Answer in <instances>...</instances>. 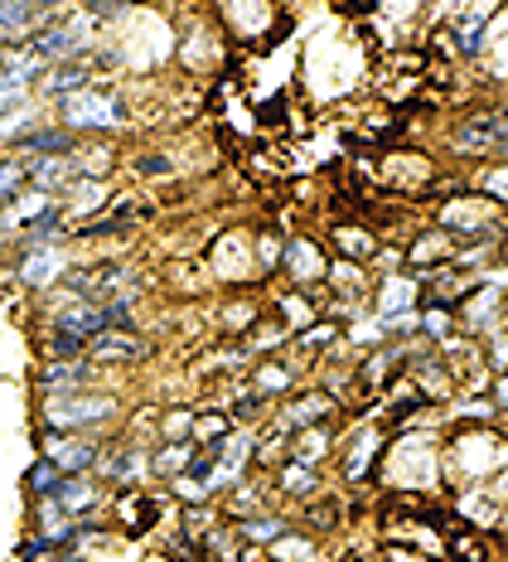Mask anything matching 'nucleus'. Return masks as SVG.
Wrapping results in <instances>:
<instances>
[{
  "label": "nucleus",
  "instance_id": "f8f14e48",
  "mask_svg": "<svg viewBox=\"0 0 508 562\" xmlns=\"http://www.w3.org/2000/svg\"><path fill=\"white\" fill-rule=\"evenodd\" d=\"M445 562H499V548H494L489 529H475V524L460 519L451 533H445Z\"/></svg>",
  "mask_w": 508,
  "mask_h": 562
},
{
  "label": "nucleus",
  "instance_id": "6e6552de",
  "mask_svg": "<svg viewBox=\"0 0 508 562\" xmlns=\"http://www.w3.org/2000/svg\"><path fill=\"white\" fill-rule=\"evenodd\" d=\"M267 490L276 499H291V505L301 509L305 499H315L325 490V471H320V465H305V461H291V456H286V461L271 471V485Z\"/></svg>",
  "mask_w": 508,
  "mask_h": 562
},
{
  "label": "nucleus",
  "instance_id": "c85d7f7f",
  "mask_svg": "<svg viewBox=\"0 0 508 562\" xmlns=\"http://www.w3.org/2000/svg\"><path fill=\"white\" fill-rule=\"evenodd\" d=\"M25 108H30V83H10V78H0V116L25 112Z\"/></svg>",
  "mask_w": 508,
  "mask_h": 562
},
{
  "label": "nucleus",
  "instance_id": "423d86ee",
  "mask_svg": "<svg viewBox=\"0 0 508 562\" xmlns=\"http://www.w3.org/2000/svg\"><path fill=\"white\" fill-rule=\"evenodd\" d=\"M88 49V20H49V25H39L30 34V54L39 58L44 68L49 64H68V58H78Z\"/></svg>",
  "mask_w": 508,
  "mask_h": 562
},
{
  "label": "nucleus",
  "instance_id": "2eb2a0df",
  "mask_svg": "<svg viewBox=\"0 0 508 562\" xmlns=\"http://www.w3.org/2000/svg\"><path fill=\"white\" fill-rule=\"evenodd\" d=\"M295 529V519H286V514L276 509H262V514H247V519H233V533L242 538V548H267L276 543V538H286Z\"/></svg>",
  "mask_w": 508,
  "mask_h": 562
},
{
  "label": "nucleus",
  "instance_id": "9b49d317",
  "mask_svg": "<svg viewBox=\"0 0 508 562\" xmlns=\"http://www.w3.org/2000/svg\"><path fill=\"white\" fill-rule=\"evenodd\" d=\"M146 355H150V345L136 330H108V335L92 339L82 359H88V364H98V369H116V364H140Z\"/></svg>",
  "mask_w": 508,
  "mask_h": 562
},
{
  "label": "nucleus",
  "instance_id": "72a5a7b5",
  "mask_svg": "<svg viewBox=\"0 0 508 562\" xmlns=\"http://www.w3.org/2000/svg\"><path fill=\"white\" fill-rule=\"evenodd\" d=\"M156 562H165V558H156Z\"/></svg>",
  "mask_w": 508,
  "mask_h": 562
},
{
  "label": "nucleus",
  "instance_id": "a211bd4d",
  "mask_svg": "<svg viewBox=\"0 0 508 562\" xmlns=\"http://www.w3.org/2000/svg\"><path fill=\"white\" fill-rule=\"evenodd\" d=\"M54 505L68 514V519H88L92 509L102 505V490L92 485L88 475H64V485H58V495H54Z\"/></svg>",
  "mask_w": 508,
  "mask_h": 562
},
{
  "label": "nucleus",
  "instance_id": "6ab92c4d",
  "mask_svg": "<svg viewBox=\"0 0 508 562\" xmlns=\"http://www.w3.org/2000/svg\"><path fill=\"white\" fill-rule=\"evenodd\" d=\"M39 10H34V0H0V40L15 44V40H30L34 30H39Z\"/></svg>",
  "mask_w": 508,
  "mask_h": 562
},
{
  "label": "nucleus",
  "instance_id": "4468645a",
  "mask_svg": "<svg viewBox=\"0 0 508 562\" xmlns=\"http://www.w3.org/2000/svg\"><path fill=\"white\" fill-rule=\"evenodd\" d=\"M92 369L88 359H49V364L39 369V389L49 397H68V393H88L92 383Z\"/></svg>",
  "mask_w": 508,
  "mask_h": 562
},
{
  "label": "nucleus",
  "instance_id": "7ed1b4c3",
  "mask_svg": "<svg viewBox=\"0 0 508 562\" xmlns=\"http://www.w3.org/2000/svg\"><path fill=\"white\" fill-rule=\"evenodd\" d=\"M44 417H49L54 431H92L116 417V403L102 393H68V397H49Z\"/></svg>",
  "mask_w": 508,
  "mask_h": 562
},
{
  "label": "nucleus",
  "instance_id": "f03ea898",
  "mask_svg": "<svg viewBox=\"0 0 508 562\" xmlns=\"http://www.w3.org/2000/svg\"><path fill=\"white\" fill-rule=\"evenodd\" d=\"M58 116H64L68 132H112V126L126 122V108H122V98H112V92L82 88L74 98L58 102Z\"/></svg>",
  "mask_w": 508,
  "mask_h": 562
},
{
  "label": "nucleus",
  "instance_id": "2f4dec72",
  "mask_svg": "<svg viewBox=\"0 0 508 562\" xmlns=\"http://www.w3.org/2000/svg\"><path fill=\"white\" fill-rule=\"evenodd\" d=\"M44 5H64V0H34V10H44Z\"/></svg>",
  "mask_w": 508,
  "mask_h": 562
},
{
  "label": "nucleus",
  "instance_id": "b1692460",
  "mask_svg": "<svg viewBox=\"0 0 508 562\" xmlns=\"http://www.w3.org/2000/svg\"><path fill=\"white\" fill-rule=\"evenodd\" d=\"M150 471V461H146V451L140 447H126V451H116L108 465H102V475L112 480V485H136L140 475Z\"/></svg>",
  "mask_w": 508,
  "mask_h": 562
},
{
  "label": "nucleus",
  "instance_id": "cd10ccee",
  "mask_svg": "<svg viewBox=\"0 0 508 562\" xmlns=\"http://www.w3.org/2000/svg\"><path fill=\"white\" fill-rule=\"evenodd\" d=\"M126 514H132V533H146L150 524L160 519V505H156V499H146V495H126L122 499V519H126Z\"/></svg>",
  "mask_w": 508,
  "mask_h": 562
},
{
  "label": "nucleus",
  "instance_id": "393cba45",
  "mask_svg": "<svg viewBox=\"0 0 508 562\" xmlns=\"http://www.w3.org/2000/svg\"><path fill=\"white\" fill-rule=\"evenodd\" d=\"M58 485H64V471L49 461V456H39V461L25 471V490H30V499H54L58 495Z\"/></svg>",
  "mask_w": 508,
  "mask_h": 562
},
{
  "label": "nucleus",
  "instance_id": "f257e3e1",
  "mask_svg": "<svg viewBox=\"0 0 508 562\" xmlns=\"http://www.w3.org/2000/svg\"><path fill=\"white\" fill-rule=\"evenodd\" d=\"M436 228L451 233L455 243H465V248H475V243H499L508 238V209L499 199L479 194L475 184H460L436 204Z\"/></svg>",
  "mask_w": 508,
  "mask_h": 562
},
{
  "label": "nucleus",
  "instance_id": "20e7f679",
  "mask_svg": "<svg viewBox=\"0 0 508 562\" xmlns=\"http://www.w3.org/2000/svg\"><path fill=\"white\" fill-rule=\"evenodd\" d=\"M325 422H345V407H339L325 389H295L286 403H281V413H276V431L295 437V431L325 427Z\"/></svg>",
  "mask_w": 508,
  "mask_h": 562
},
{
  "label": "nucleus",
  "instance_id": "9d476101",
  "mask_svg": "<svg viewBox=\"0 0 508 562\" xmlns=\"http://www.w3.org/2000/svg\"><path fill=\"white\" fill-rule=\"evenodd\" d=\"M44 456H49L64 475H88L92 465H98V441L82 437V431H49V437H44Z\"/></svg>",
  "mask_w": 508,
  "mask_h": 562
},
{
  "label": "nucleus",
  "instance_id": "ddd939ff",
  "mask_svg": "<svg viewBox=\"0 0 508 562\" xmlns=\"http://www.w3.org/2000/svg\"><path fill=\"white\" fill-rule=\"evenodd\" d=\"M49 156H78V136L68 126H34L15 140V160H49Z\"/></svg>",
  "mask_w": 508,
  "mask_h": 562
},
{
  "label": "nucleus",
  "instance_id": "7c9ffc66",
  "mask_svg": "<svg viewBox=\"0 0 508 562\" xmlns=\"http://www.w3.org/2000/svg\"><path fill=\"white\" fill-rule=\"evenodd\" d=\"M126 5H132V0H88V10H92V15H102V20L126 15Z\"/></svg>",
  "mask_w": 508,
  "mask_h": 562
},
{
  "label": "nucleus",
  "instance_id": "dca6fc26",
  "mask_svg": "<svg viewBox=\"0 0 508 562\" xmlns=\"http://www.w3.org/2000/svg\"><path fill=\"white\" fill-rule=\"evenodd\" d=\"M20 281H25L30 291H44L54 286V281H64V248H25L20 252Z\"/></svg>",
  "mask_w": 508,
  "mask_h": 562
},
{
  "label": "nucleus",
  "instance_id": "a878e982",
  "mask_svg": "<svg viewBox=\"0 0 508 562\" xmlns=\"http://www.w3.org/2000/svg\"><path fill=\"white\" fill-rule=\"evenodd\" d=\"M194 441H165V451L150 461V471L156 475H170V480H180L184 471H189V461H194Z\"/></svg>",
  "mask_w": 508,
  "mask_h": 562
},
{
  "label": "nucleus",
  "instance_id": "4be33fe9",
  "mask_svg": "<svg viewBox=\"0 0 508 562\" xmlns=\"http://www.w3.org/2000/svg\"><path fill=\"white\" fill-rule=\"evenodd\" d=\"M339 345H345V330H339L335 321H311L295 330V349H301V355H329V349H339Z\"/></svg>",
  "mask_w": 508,
  "mask_h": 562
},
{
  "label": "nucleus",
  "instance_id": "39448f33",
  "mask_svg": "<svg viewBox=\"0 0 508 562\" xmlns=\"http://www.w3.org/2000/svg\"><path fill=\"white\" fill-rule=\"evenodd\" d=\"M325 248H329V257H339V262L373 267L377 252H383V233H373L363 218H335L325 233Z\"/></svg>",
  "mask_w": 508,
  "mask_h": 562
},
{
  "label": "nucleus",
  "instance_id": "c756f323",
  "mask_svg": "<svg viewBox=\"0 0 508 562\" xmlns=\"http://www.w3.org/2000/svg\"><path fill=\"white\" fill-rule=\"evenodd\" d=\"M489 389H494V397H489L494 413H499V422H508V369H504V373H494Z\"/></svg>",
  "mask_w": 508,
  "mask_h": 562
},
{
  "label": "nucleus",
  "instance_id": "f3484780",
  "mask_svg": "<svg viewBox=\"0 0 508 562\" xmlns=\"http://www.w3.org/2000/svg\"><path fill=\"white\" fill-rule=\"evenodd\" d=\"M39 83H44V92H49L54 102H64V98H74V92L92 88V64H82V58H68V64H49Z\"/></svg>",
  "mask_w": 508,
  "mask_h": 562
},
{
  "label": "nucleus",
  "instance_id": "473e14b6",
  "mask_svg": "<svg viewBox=\"0 0 508 562\" xmlns=\"http://www.w3.org/2000/svg\"><path fill=\"white\" fill-rule=\"evenodd\" d=\"M504 321H508V311H504Z\"/></svg>",
  "mask_w": 508,
  "mask_h": 562
},
{
  "label": "nucleus",
  "instance_id": "bb28decb",
  "mask_svg": "<svg viewBox=\"0 0 508 562\" xmlns=\"http://www.w3.org/2000/svg\"><path fill=\"white\" fill-rule=\"evenodd\" d=\"M30 190V170H25V160H0V204H15L20 194Z\"/></svg>",
  "mask_w": 508,
  "mask_h": 562
},
{
  "label": "nucleus",
  "instance_id": "1a4fd4ad",
  "mask_svg": "<svg viewBox=\"0 0 508 562\" xmlns=\"http://www.w3.org/2000/svg\"><path fill=\"white\" fill-rule=\"evenodd\" d=\"M349 524V509H345V499L335 495V490H320L315 499H305L301 509H295V529H305L311 538H335L339 529Z\"/></svg>",
  "mask_w": 508,
  "mask_h": 562
},
{
  "label": "nucleus",
  "instance_id": "aec40b11",
  "mask_svg": "<svg viewBox=\"0 0 508 562\" xmlns=\"http://www.w3.org/2000/svg\"><path fill=\"white\" fill-rule=\"evenodd\" d=\"M271 562H325V543L320 538H311L305 529H291L286 538H276V543L267 548Z\"/></svg>",
  "mask_w": 508,
  "mask_h": 562
},
{
  "label": "nucleus",
  "instance_id": "5701e85b",
  "mask_svg": "<svg viewBox=\"0 0 508 562\" xmlns=\"http://www.w3.org/2000/svg\"><path fill=\"white\" fill-rule=\"evenodd\" d=\"M0 78H10V83H34V78H44V64L30 49L0 44Z\"/></svg>",
  "mask_w": 508,
  "mask_h": 562
},
{
  "label": "nucleus",
  "instance_id": "0eeeda50",
  "mask_svg": "<svg viewBox=\"0 0 508 562\" xmlns=\"http://www.w3.org/2000/svg\"><path fill=\"white\" fill-rule=\"evenodd\" d=\"M281 272L295 281V291L325 286V272H329V248H325V238H291L286 248H281Z\"/></svg>",
  "mask_w": 508,
  "mask_h": 562
},
{
  "label": "nucleus",
  "instance_id": "412c9836",
  "mask_svg": "<svg viewBox=\"0 0 508 562\" xmlns=\"http://www.w3.org/2000/svg\"><path fill=\"white\" fill-rule=\"evenodd\" d=\"M301 373H305V369L286 364V359H267L262 369H252V393H262L267 403H271L276 393H291L295 383H301Z\"/></svg>",
  "mask_w": 508,
  "mask_h": 562
}]
</instances>
